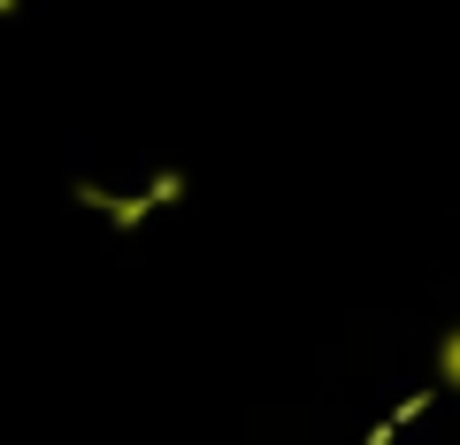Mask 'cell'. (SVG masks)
<instances>
[{
    "label": "cell",
    "mask_w": 460,
    "mask_h": 445,
    "mask_svg": "<svg viewBox=\"0 0 460 445\" xmlns=\"http://www.w3.org/2000/svg\"><path fill=\"white\" fill-rule=\"evenodd\" d=\"M438 377L460 392V330H445V338H438Z\"/></svg>",
    "instance_id": "6da1fadb"
}]
</instances>
